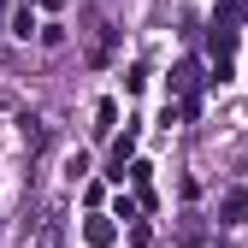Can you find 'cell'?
Returning <instances> with one entry per match:
<instances>
[{
	"instance_id": "obj_1",
	"label": "cell",
	"mask_w": 248,
	"mask_h": 248,
	"mask_svg": "<svg viewBox=\"0 0 248 248\" xmlns=\"http://www.w3.org/2000/svg\"><path fill=\"white\" fill-rule=\"evenodd\" d=\"M219 219H225V225H242V219H248V189H225Z\"/></svg>"
},
{
	"instance_id": "obj_2",
	"label": "cell",
	"mask_w": 248,
	"mask_h": 248,
	"mask_svg": "<svg viewBox=\"0 0 248 248\" xmlns=\"http://www.w3.org/2000/svg\"><path fill=\"white\" fill-rule=\"evenodd\" d=\"M83 236H89V248H112V236H118V231H112V219H89V225H83Z\"/></svg>"
},
{
	"instance_id": "obj_3",
	"label": "cell",
	"mask_w": 248,
	"mask_h": 248,
	"mask_svg": "<svg viewBox=\"0 0 248 248\" xmlns=\"http://www.w3.org/2000/svg\"><path fill=\"white\" fill-rule=\"evenodd\" d=\"M130 148H136V130H124V142L112 148V177H124V160H130Z\"/></svg>"
}]
</instances>
